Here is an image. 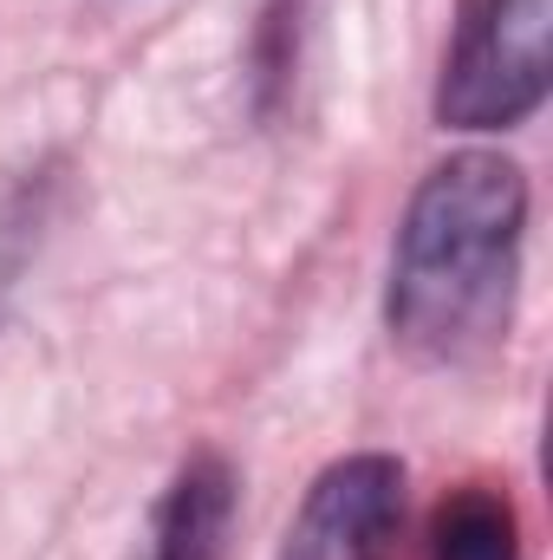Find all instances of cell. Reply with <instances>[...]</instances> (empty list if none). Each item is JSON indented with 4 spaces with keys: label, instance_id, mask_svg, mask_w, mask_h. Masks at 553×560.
<instances>
[{
    "label": "cell",
    "instance_id": "obj_1",
    "mask_svg": "<svg viewBox=\"0 0 553 560\" xmlns=\"http://www.w3.org/2000/svg\"><path fill=\"white\" fill-rule=\"evenodd\" d=\"M528 183L508 156L462 150L411 196L391 261V332L423 359H462L508 319Z\"/></svg>",
    "mask_w": 553,
    "mask_h": 560
},
{
    "label": "cell",
    "instance_id": "obj_2",
    "mask_svg": "<svg viewBox=\"0 0 553 560\" xmlns=\"http://www.w3.org/2000/svg\"><path fill=\"white\" fill-rule=\"evenodd\" d=\"M553 79V7L548 0H475L462 20L436 118L456 131H508L521 125Z\"/></svg>",
    "mask_w": 553,
    "mask_h": 560
},
{
    "label": "cell",
    "instance_id": "obj_3",
    "mask_svg": "<svg viewBox=\"0 0 553 560\" xmlns=\"http://www.w3.org/2000/svg\"><path fill=\"white\" fill-rule=\"evenodd\" d=\"M398 515H404V469L391 456H345L313 482L286 535V560H385Z\"/></svg>",
    "mask_w": 553,
    "mask_h": 560
},
{
    "label": "cell",
    "instance_id": "obj_4",
    "mask_svg": "<svg viewBox=\"0 0 553 560\" xmlns=\"http://www.w3.org/2000/svg\"><path fill=\"white\" fill-rule=\"evenodd\" d=\"M228 515H235V482L215 456L189 463L156 515V560H222L228 541Z\"/></svg>",
    "mask_w": 553,
    "mask_h": 560
},
{
    "label": "cell",
    "instance_id": "obj_5",
    "mask_svg": "<svg viewBox=\"0 0 553 560\" xmlns=\"http://www.w3.org/2000/svg\"><path fill=\"white\" fill-rule=\"evenodd\" d=\"M430 560H521L515 509L489 489H462L430 522Z\"/></svg>",
    "mask_w": 553,
    "mask_h": 560
}]
</instances>
